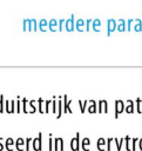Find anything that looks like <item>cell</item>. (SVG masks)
I'll return each instance as SVG.
<instances>
[{
	"label": "cell",
	"mask_w": 142,
	"mask_h": 151,
	"mask_svg": "<svg viewBox=\"0 0 142 151\" xmlns=\"http://www.w3.org/2000/svg\"><path fill=\"white\" fill-rule=\"evenodd\" d=\"M124 143H126V150H127V151H131V145H130L131 138H130L129 136H126V137H124Z\"/></svg>",
	"instance_id": "e0dca14e"
},
{
	"label": "cell",
	"mask_w": 142,
	"mask_h": 151,
	"mask_svg": "<svg viewBox=\"0 0 142 151\" xmlns=\"http://www.w3.org/2000/svg\"><path fill=\"white\" fill-rule=\"evenodd\" d=\"M13 146H15V142L13 140V138H7L5 140V147L7 149V151H12Z\"/></svg>",
	"instance_id": "30bf717a"
},
{
	"label": "cell",
	"mask_w": 142,
	"mask_h": 151,
	"mask_svg": "<svg viewBox=\"0 0 142 151\" xmlns=\"http://www.w3.org/2000/svg\"><path fill=\"white\" fill-rule=\"evenodd\" d=\"M69 146L72 151H79L81 149V140H80V132H76L75 137L70 139Z\"/></svg>",
	"instance_id": "6da1fadb"
},
{
	"label": "cell",
	"mask_w": 142,
	"mask_h": 151,
	"mask_svg": "<svg viewBox=\"0 0 142 151\" xmlns=\"http://www.w3.org/2000/svg\"><path fill=\"white\" fill-rule=\"evenodd\" d=\"M15 112V100H11V105H9V113H14Z\"/></svg>",
	"instance_id": "f1b7e54d"
},
{
	"label": "cell",
	"mask_w": 142,
	"mask_h": 151,
	"mask_svg": "<svg viewBox=\"0 0 142 151\" xmlns=\"http://www.w3.org/2000/svg\"><path fill=\"white\" fill-rule=\"evenodd\" d=\"M21 101H22V111H23V113H29V112L27 111V109H26V106H27V104H28L29 100H27L26 98H22Z\"/></svg>",
	"instance_id": "d4e9b609"
},
{
	"label": "cell",
	"mask_w": 142,
	"mask_h": 151,
	"mask_svg": "<svg viewBox=\"0 0 142 151\" xmlns=\"http://www.w3.org/2000/svg\"><path fill=\"white\" fill-rule=\"evenodd\" d=\"M4 147H5V145H4V138L0 137V151H2Z\"/></svg>",
	"instance_id": "4dcf8cb0"
},
{
	"label": "cell",
	"mask_w": 142,
	"mask_h": 151,
	"mask_svg": "<svg viewBox=\"0 0 142 151\" xmlns=\"http://www.w3.org/2000/svg\"><path fill=\"white\" fill-rule=\"evenodd\" d=\"M35 104H36V103H35V100H29V101H28V105L32 107V111H31L29 113H34V112L38 110V107H36V105H35Z\"/></svg>",
	"instance_id": "cb8c5ba5"
},
{
	"label": "cell",
	"mask_w": 142,
	"mask_h": 151,
	"mask_svg": "<svg viewBox=\"0 0 142 151\" xmlns=\"http://www.w3.org/2000/svg\"><path fill=\"white\" fill-rule=\"evenodd\" d=\"M9 105H11V100H5V111L7 113H9Z\"/></svg>",
	"instance_id": "f546056e"
},
{
	"label": "cell",
	"mask_w": 142,
	"mask_h": 151,
	"mask_svg": "<svg viewBox=\"0 0 142 151\" xmlns=\"http://www.w3.org/2000/svg\"><path fill=\"white\" fill-rule=\"evenodd\" d=\"M54 151H63V139L61 137L54 138Z\"/></svg>",
	"instance_id": "277c9868"
},
{
	"label": "cell",
	"mask_w": 142,
	"mask_h": 151,
	"mask_svg": "<svg viewBox=\"0 0 142 151\" xmlns=\"http://www.w3.org/2000/svg\"><path fill=\"white\" fill-rule=\"evenodd\" d=\"M124 111L127 113H134V111H135V104H134L133 100H130V99L127 100V104L124 106Z\"/></svg>",
	"instance_id": "ba28073f"
},
{
	"label": "cell",
	"mask_w": 142,
	"mask_h": 151,
	"mask_svg": "<svg viewBox=\"0 0 142 151\" xmlns=\"http://www.w3.org/2000/svg\"><path fill=\"white\" fill-rule=\"evenodd\" d=\"M114 142V138H108L107 139V151H111V143Z\"/></svg>",
	"instance_id": "83f0119b"
},
{
	"label": "cell",
	"mask_w": 142,
	"mask_h": 151,
	"mask_svg": "<svg viewBox=\"0 0 142 151\" xmlns=\"http://www.w3.org/2000/svg\"><path fill=\"white\" fill-rule=\"evenodd\" d=\"M56 99H58V97L54 96L53 100H52V112L55 113V116H56V111H58V100Z\"/></svg>",
	"instance_id": "9a60e30c"
},
{
	"label": "cell",
	"mask_w": 142,
	"mask_h": 151,
	"mask_svg": "<svg viewBox=\"0 0 142 151\" xmlns=\"http://www.w3.org/2000/svg\"><path fill=\"white\" fill-rule=\"evenodd\" d=\"M135 110L137 113H142V98H136L135 100Z\"/></svg>",
	"instance_id": "4fadbf2b"
},
{
	"label": "cell",
	"mask_w": 142,
	"mask_h": 151,
	"mask_svg": "<svg viewBox=\"0 0 142 151\" xmlns=\"http://www.w3.org/2000/svg\"><path fill=\"white\" fill-rule=\"evenodd\" d=\"M5 111V97L4 94H0V113Z\"/></svg>",
	"instance_id": "7402d4cb"
},
{
	"label": "cell",
	"mask_w": 142,
	"mask_h": 151,
	"mask_svg": "<svg viewBox=\"0 0 142 151\" xmlns=\"http://www.w3.org/2000/svg\"><path fill=\"white\" fill-rule=\"evenodd\" d=\"M21 109H22V101H21V98L18 97V100H16V113H20Z\"/></svg>",
	"instance_id": "603a6c76"
},
{
	"label": "cell",
	"mask_w": 142,
	"mask_h": 151,
	"mask_svg": "<svg viewBox=\"0 0 142 151\" xmlns=\"http://www.w3.org/2000/svg\"><path fill=\"white\" fill-rule=\"evenodd\" d=\"M124 138H121L120 140L117 138H114V143L116 145V151H121V146H122V143H123Z\"/></svg>",
	"instance_id": "d6986e66"
},
{
	"label": "cell",
	"mask_w": 142,
	"mask_h": 151,
	"mask_svg": "<svg viewBox=\"0 0 142 151\" xmlns=\"http://www.w3.org/2000/svg\"><path fill=\"white\" fill-rule=\"evenodd\" d=\"M62 99L63 97L62 96H58V111H56V118H60L63 113V110H62Z\"/></svg>",
	"instance_id": "52a82bcc"
},
{
	"label": "cell",
	"mask_w": 142,
	"mask_h": 151,
	"mask_svg": "<svg viewBox=\"0 0 142 151\" xmlns=\"http://www.w3.org/2000/svg\"><path fill=\"white\" fill-rule=\"evenodd\" d=\"M124 106L126 104L122 100H115V118H119L120 113L124 111Z\"/></svg>",
	"instance_id": "3957f363"
},
{
	"label": "cell",
	"mask_w": 142,
	"mask_h": 151,
	"mask_svg": "<svg viewBox=\"0 0 142 151\" xmlns=\"http://www.w3.org/2000/svg\"><path fill=\"white\" fill-rule=\"evenodd\" d=\"M70 104H72V101L68 100L67 94H63V113H66V112L73 113V110L70 109Z\"/></svg>",
	"instance_id": "5b68a950"
},
{
	"label": "cell",
	"mask_w": 142,
	"mask_h": 151,
	"mask_svg": "<svg viewBox=\"0 0 142 151\" xmlns=\"http://www.w3.org/2000/svg\"><path fill=\"white\" fill-rule=\"evenodd\" d=\"M87 111H88V113H96L97 112V103L95 100H88Z\"/></svg>",
	"instance_id": "8992f818"
},
{
	"label": "cell",
	"mask_w": 142,
	"mask_h": 151,
	"mask_svg": "<svg viewBox=\"0 0 142 151\" xmlns=\"http://www.w3.org/2000/svg\"><path fill=\"white\" fill-rule=\"evenodd\" d=\"M79 106H80L81 113H84V111H86V109L88 106V100H84L83 103H82V100H79Z\"/></svg>",
	"instance_id": "2e32d148"
},
{
	"label": "cell",
	"mask_w": 142,
	"mask_h": 151,
	"mask_svg": "<svg viewBox=\"0 0 142 151\" xmlns=\"http://www.w3.org/2000/svg\"><path fill=\"white\" fill-rule=\"evenodd\" d=\"M137 142H138V139H137V138H131V143H130V145H131V151H136Z\"/></svg>",
	"instance_id": "4316f807"
},
{
	"label": "cell",
	"mask_w": 142,
	"mask_h": 151,
	"mask_svg": "<svg viewBox=\"0 0 142 151\" xmlns=\"http://www.w3.org/2000/svg\"><path fill=\"white\" fill-rule=\"evenodd\" d=\"M107 140L106 139H103V138H99L97 139V142H96V147H97V150L99 151H104L107 147Z\"/></svg>",
	"instance_id": "9c48e42d"
},
{
	"label": "cell",
	"mask_w": 142,
	"mask_h": 151,
	"mask_svg": "<svg viewBox=\"0 0 142 151\" xmlns=\"http://www.w3.org/2000/svg\"><path fill=\"white\" fill-rule=\"evenodd\" d=\"M89 145H90V139L88 137H84L82 139V143H81V147L83 151H89Z\"/></svg>",
	"instance_id": "7c38bea8"
},
{
	"label": "cell",
	"mask_w": 142,
	"mask_h": 151,
	"mask_svg": "<svg viewBox=\"0 0 142 151\" xmlns=\"http://www.w3.org/2000/svg\"><path fill=\"white\" fill-rule=\"evenodd\" d=\"M103 104H104V99L97 101V113H103Z\"/></svg>",
	"instance_id": "44dd1931"
},
{
	"label": "cell",
	"mask_w": 142,
	"mask_h": 151,
	"mask_svg": "<svg viewBox=\"0 0 142 151\" xmlns=\"http://www.w3.org/2000/svg\"><path fill=\"white\" fill-rule=\"evenodd\" d=\"M138 149L142 151V138H141V139H138Z\"/></svg>",
	"instance_id": "1f68e13d"
},
{
	"label": "cell",
	"mask_w": 142,
	"mask_h": 151,
	"mask_svg": "<svg viewBox=\"0 0 142 151\" xmlns=\"http://www.w3.org/2000/svg\"><path fill=\"white\" fill-rule=\"evenodd\" d=\"M52 100H53V99H47V100H45V113H48V112H49V107L52 106Z\"/></svg>",
	"instance_id": "ffe728a7"
},
{
	"label": "cell",
	"mask_w": 142,
	"mask_h": 151,
	"mask_svg": "<svg viewBox=\"0 0 142 151\" xmlns=\"http://www.w3.org/2000/svg\"><path fill=\"white\" fill-rule=\"evenodd\" d=\"M54 140H53V134L52 133H49L48 134V149H49V151H53L54 150Z\"/></svg>",
	"instance_id": "ac0fdd59"
},
{
	"label": "cell",
	"mask_w": 142,
	"mask_h": 151,
	"mask_svg": "<svg viewBox=\"0 0 142 151\" xmlns=\"http://www.w3.org/2000/svg\"><path fill=\"white\" fill-rule=\"evenodd\" d=\"M32 140H33V138H31V137L26 138V142H25V147H26V151H28V150L31 149V144H32Z\"/></svg>",
	"instance_id": "484cf974"
},
{
	"label": "cell",
	"mask_w": 142,
	"mask_h": 151,
	"mask_svg": "<svg viewBox=\"0 0 142 151\" xmlns=\"http://www.w3.org/2000/svg\"><path fill=\"white\" fill-rule=\"evenodd\" d=\"M23 146H25V139L23 138H18L15 142V147L18 151H23Z\"/></svg>",
	"instance_id": "8fae6325"
},
{
	"label": "cell",
	"mask_w": 142,
	"mask_h": 151,
	"mask_svg": "<svg viewBox=\"0 0 142 151\" xmlns=\"http://www.w3.org/2000/svg\"><path fill=\"white\" fill-rule=\"evenodd\" d=\"M38 110L40 113H45V101L42 98L38 99Z\"/></svg>",
	"instance_id": "5bb4252c"
},
{
	"label": "cell",
	"mask_w": 142,
	"mask_h": 151,
	"mask_svg": "<svg viewBox=\"0 0 142 151\" xmlns=\"http://www.w3.org/2000/svg\"><path fill=\"white\" fill-rule=\"evenodd\" d=\"M32 147L34 149V151H41L42 150V132H39L38 137L33 138Z\"/></svg>",
	"instance_id": "7a4b0ae2"
}]
</instances>
